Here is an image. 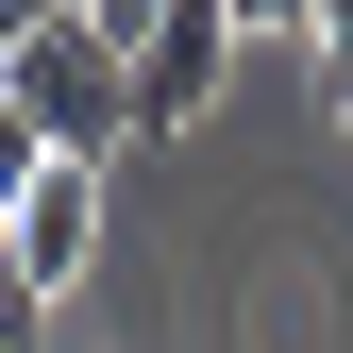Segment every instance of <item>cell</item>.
Here are the masks:
<instances>
[{"label": "cell", "instance_id": "obj_1", "mask_svg": "<svg viewBox=\"0 0 353 353\" xmlns=\"http://www.w3.org/2000/svg\"><path fill=\"white\" fill-rule=\"evenodd\" d=\"M0 101L34 118V152L101 168L118 135H135V51H118V34H84V17H51V34H17V51H0Z\"/></svg>", "mask_w": 353, "mask_h": 353}, {"label": "cell", "instance_id": "obj_2", "mask_svg": "<svg viewBox=\"0 0 353 353\" xmlns=\"http://www.w3.org/2000/svg\"><path fill=\"white\" fill-rule=\"evenodd\" d=\"M219 68H236V0H168L135 34V135H202Z\"/></svg>", "mask_w": 353, "mask_h": 353}, {"label": "cell", "instance_id": "obj_3", "mask_svg": "<svg viewBox=\"0 0 353 353\" xmlns=\"http://www.w3.org/2000/svg\"><path fill=\"white\" fill-rule=\"evenodd\" d=\"M0 236H17V270L68 303V286H84V252H101V168H68V152H51V168H34V202L0 219Z\"/></svg>", "mask_w": 353, "mask_h": 353}, {"label": "cell", "instance_id": "obj_4", "mask_svg": "<svg viewBox=\"0 0 353 353\" xmlns=\"http://www.w3.org/2000/svg\"><path fill=\"white\" fill-rule=\"evenodd\" d=\"M303 51H320V101H336V135H353V0H320V17H303Z\"/></svg>", "mask_w": 353, "mask_h": 353}, {"label": "cell", "instance_id": "obj_5", "mask_svg": "<svg viewBox=\"0 0 353 353\" xmlns=\"http://www.w3.org/2000/svg\"><path fill=\"white\" fill-rule=\"evenodd\" d=\"M34 336H51V286H34V270H17V236H0V353H34Z\"/></svg>", "mask_w": 353, "mask_h": 353}, {"label": "cell", "instance_id": "obj_6", "mask_svg": "<svg viewBox=\"0 0 353 353\" xmlns=\"http://www.w3.org/2000/svg\"><path fill=\"white\" fill-rule=\"evenodd\" d=\"M303 17H320V0H236V34H303Z\"/></svg>", "mask_w": 353, "mask_h": 353}, {"label": "cell", "instance_id": "obj_7", "mask_svg": "<svg viewBox=\"0 0 353 353\" xmlns=\"http://www.w3.org/2000/svg\"><path fill=\"white\" fill-rule=\"evenodd\" d=\"M0 51H17V34H0Z\"/></svg>", "mask_w": 353, "mask_h": 353}]
</instances>
